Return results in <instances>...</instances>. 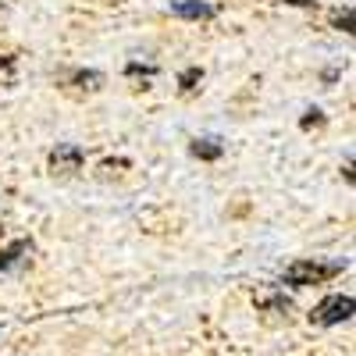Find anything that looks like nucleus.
Masks as SVG:
<instances>
[{"instance_id":"obj_5","label":"nucleus","mask_w":356,"mask_h":356,"mask_svg":"<svg viewBox=\"0 0 356 356\" xmlns=\"http://www.w3.org/2000/svg\"><path fill=\"white\" fill-rule=\"evenodd\" d=\"M189 154L200 157V161H218L225 154V143L218 136H203V139H193L189 143Z\"/></svg>"},{"instance_id":"obj_4","label":"nucleus","mask_w":356,"mask_h":356,"mask_svg":"<svg viewBox=\"0 0 356 356\" xmlns=\"http://www.w3.org/2000/svg\"><path fill=\"white\" fill-rule=\"evenodd\" d=\"M171 15L178 18H193V22H207V18H214L218 8L214 4H207V0H175L171 4Z\"/></svg>"},{"instance_id":"obj_10","label":"nucleus","mask_w":356,"mask_h":356,"mask_svg":"<svg viewBox=\"0 0 356 356\" xmlns=\"http://www.w3.org/2000/svg\"><path fill=\"white\" fill-rule=\"evenodd\" d=\"M203 79V68H186L182 75H178V86H182L186 89V93H189V89H196V82Z\"/></svg>"},{"instance_id":"obj_11","label":"nucleus","mask_w":356,"mask_h":356,"mask_svg":"<svg viewBox=\"0 0 356 356\" xmlns=\"http://www.w3.org/2000/svg\"><path fill=\"white\" fill-rule=\"evenodd\" d=\"M317 125H324V114H321L317 107H310V111L300 118V129H317Z\"/></svg>"},{"instance_id":"obj_3","label":"nucleus","mask_w":356,"mask_h":356,"mask_svg":"<svg viewBox=\"0 0 356 356\" xmlns=\"http://www.w3.org/2000/svg\"><path fill=\"white\" fill-rule=\"evenodd\" d=\"M82 161H86V154H82V146H75V143H57V150L50 154L54 175H75L82 168Z\"/></svg>"},{"instance_id":"obj_13","label":"nucleus","mask_w":356,"mask_h":356,"mask_svg":"<svg viewBox=\"0 0 356 356\" xmlns=\"http://www.w3.org/2000/svg\"><path fill=\"white\" fill-rule=\"evenodd\" d=\"M285 4H296V8H317V0H285Z\"/></svg>"},{"instance_id":"obj_6","label":"nucleus","mask_w":356,"mask_h":356,"mask_svg":"<svg viewBox=\"0 0 356 356\" xmlns=\"http://www.w3.org/2000/svg\"><path fill=\"white\" fill-rule=\"evenodd\" d=\"M257 307H260V310H278V314H289V310H292V303L285 300V296H278V292H275V296H260Z\"/></svg>"},{"instance_id":"obj_8","label":"nucleus","mask_w":356,"mask_h":356,"mask_svg":"<svg viewBox=\"0 0 356 356\" xmlns=\"http://www.w3.org/2000/svg\"><path fill=\"white\" fill-rule=\"evenodd\" d=\"M72 82H75V86H82V89H100L104 75L89 68V72H75V75H72Z\"/></svg>"},{"instance_id":"obj_7","label":"nucleus","mask_w":356,"mask_h":356,"mask_svg":"<svg viewBox=\"0 0 356 356\" xmlns=\"http://www.w3.org/2000/svg\"><path fill=\"white\" fill-rule=\"evenodd\" d=\"M25 250H29V243H25V239H22V243H11L8 250H0V271H8V267H11Z\"/></svg>"},{"instance_id":"obj_2","label":"nucleus","mask_w":356,"mask_h":356,"mask_svg":"<svg viewBox=\"0 0 356 356\" xmlns=\"http://www.w3.org/2000/svg\"><path fill=\"white\" fill-rule=\"evenodd\" d=\"M353 317V296H324V300L310 310V321L314 324H324V328H332V324H342Z\"/></svg>"},{"instance_id":"obj_1","label":"nucleus","mask_w":356,"mask_h":356,"mask_svg":"<svg viewBox=\"0 0 356 356\" xmlns=\"http://www.w3.org/2000/svg\"><path fill=\"white\" fill-rule=\"evenodd\" d=\"M342 271V264L332 260V264H324V260H296L285 267V275L282 282L285 285H296V289H303V285H317V282H328Z\"/></svg>"},{"instance_id":"obj_9","label":"nucleus","mask_w":356,"mask_h":356,"mask_svg":"<svg viewBox=\"0 0 356 356\" xmlns=\"http://www.w3.org/2000/svg\"><path fill=\"white\" fill-rule=\"evenodd\" d=\"M125 75H132V79H139V75H143V79H154V75H157V65H139V61H129V65H125Z\"/></svg>"},{"instance_id":"obj_12","label":"nucleus","mask_w":356,"mask_h":356,"mask_svg":"<svg viewBox=\"0 0 356 356\" xmlns=\"http://www.w3.org/2000/svg\"><path fill=\"white\" fill-rule=\"evenodd\" d=\"M335 25L342 29V33H353V11H346V15H335Z\"/></svg>"}]
</instances>
